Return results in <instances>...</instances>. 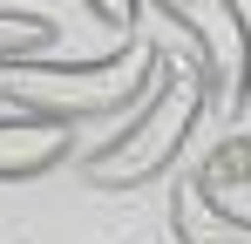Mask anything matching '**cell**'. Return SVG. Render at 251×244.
<instances>
[{
	"label": "cell",
	"mask_w": 251,
	"mask_h": 244,
	"mask_svg": "<svg viewBox=\"0 0 251 244\" xmlns=\"http://www.w3.org/2000/svg\"><path fill=\"white\" fill-rule=\"evenodd\" d=\"M170 231L176 244H251V217L210 197V176H183L170 190Z\"/></svg>",
	"instance_id": "5b68a950"
},
{
	"label": "cell",
	"mask_w": 251,
	"mask_h": 244,
	"mask_svg": "<svg viewBox=\"0 0 251 244\" xmlns=\"http://www.w3.org/2000/svg\"><path fill=\"white\" fill-rule=\"evenodd\" d=\"M204 102H210V88H204L197 68H163L156 88H150V102H143L95 156H82V183L88 190H150L170 163L183 156V143H190V129L204 116Z\"/></svg>",
	"instance_id": "7a4b0ae2"
},
{
	"label": "cell",
	"mask_w": 251,
	"mask_h": 244,
	"mask_svg": "<svg viewBox=\"0 0 251 244\" xmlns=\"http://www.w3.org/2000/svg\"><path fill=\"white\" fill-rule=\"evenodd\" d=\"M48 48H54V21L48 14H0V68L34 61Z\"/></svg>",
	"instance_id": "8992f818"
},
{
	"label": "cell",
	"mask_w": 251,
	"mask_h": 244,
	"mask_svg": "<svg viewBox=\"0 0 251 244\" xmlns=\"http://www.w3.org/2000/svg\"><path fill=\"white\" fill-rule=\"evenodd\" d=\"M75 7H88L102 27H123V34L143 21V14H150V0H75Z\"/></svg>",
	"instance_id": "52a82bcc"
},
{
	"label": "cell",
	"mask_w": 251,
	"mask_h": 244,
	"mask_svg": "<svg viewBox=\"0 0 251 244\" xmlns=\"http://www.w3.org/2000/svg\"><path fill=\"white\" fill-rule=\"evenodd\" d=\"M163 75V54L156 48H136L129 41L123 54H109V61H14V68H0V102L7 109H21V116H48V122H102L129 109V102H150V88Z\"/></svg>",
	"instance_id": "6da1fadb"
},
{
	"label": "cell",
	"mask_w": 251,
	"mask_h": 244,
	"mask_svg": "<svg viewBox=\"0 0 251 244\" xmlns=\"http://www.w3.org/2000/svg\"><path fill=\"white\" fill-rule=\"evenodd\" d=\"M75 156V129L48 116H0V183H27L48 176Z\"/></svg>",
	"instance_id": "277c9868"
},
{
	"label": "cell",
	"mask_w": 251,
	"mask_h": 244,
	"mask_svg": "<svg viewBox=\"0 0 251 244\" xmlns=\"http://www.w3.org/2000/svg\"><path fill=\"white\" fill-rule=\"evenodd\" d=\"M150 14L183 34L210 102L224 116H245V102H251V21H245V7L238 0H150Z\"/></svg>",
	"instance_id": "3957f363"
}]
</instances>
